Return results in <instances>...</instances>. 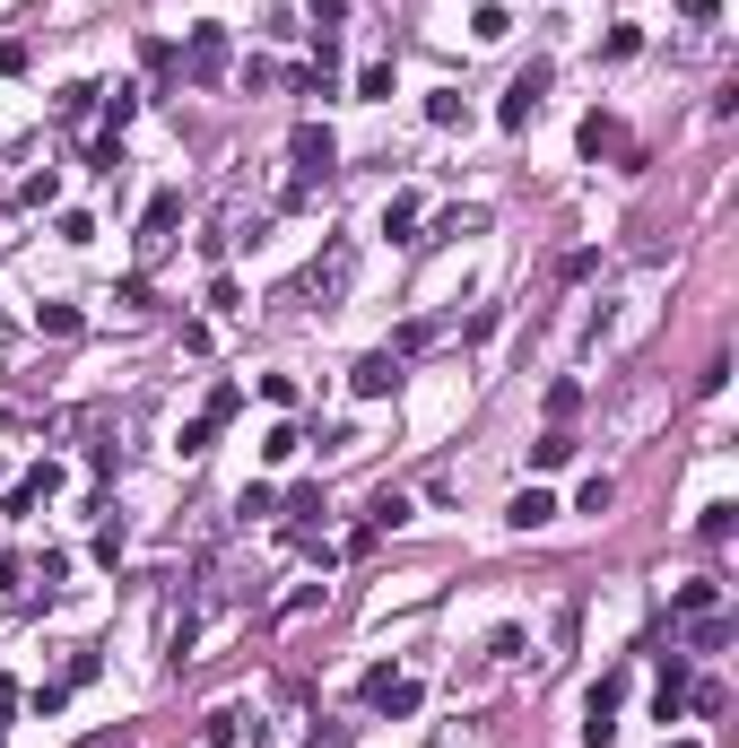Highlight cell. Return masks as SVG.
Listing matches in <instances>:
<instances>
[{"instance_id":"6da1fadb","label":"cell","mask_w":739,"mask_h":748,"mask_svg":"<svg viewBox=\"0 0 739 748\" xmlns=\"http://www.w3.org/2000/svg\"><path fill=\"white\" fill-rule=\"evenodd\" d=\"M617 705H626V670H601V679L583 688V748L617 740Z\"/></svg>"},{"instance_id":"7a4b0ae2","label":"cell","mask_w":739,"mask_h":748,"mask_svg":"<svg viewBox=\"0 0 739 748\" xmlns=\"http://www.w3.org/2000/svg\"><path fill=\"white\" fill-rule=\"evenodd\" d=\"M539 97H548V61L513 70V88L496 97V131H504V139H513V131H531V114H539Z\"/></svg>"},{"instance_id":"3957f363","label":"cell","mask_w":739,"mask_h":748,"mask_svg":"<svg viewBox=\"0 0 739 748\" xmlns=\"http://www.w3.org/2000/svg\"><path fill=\"white\" fill-rule=\"evenodd\" d=\"M287 157H296V183L314 192V183H322V174L340 166V139H331L322 123H296V131H287Z\"/></svg>"},{"instance_id":"277c9868","label":"cell","mask_w":739,"mask_h":748,"mask_svg":"<svg viewBox=\"0 0 739 748\" xmlns=\"http://www.w3.org/2000/svg\"><path fill=\"white\" fill-rule=\"evenodd\" d=\"M418 696H427V688H418L409 670H391V661H374V670H366V705H374V714L409 723V714H418Z\"/></svg>"},{"instance_id":"5b68a950","label":"cell","mask_w":739,"mask_h":748,"mask_svg":"<svg viewBox=\"0 0 739 748\" xmlns=\"http://www.w3.org/2000/svg\"><path fill=\"white\" fill-rule=\"evenodd\" d=\"M174 227H183V192H148V209H139V261H157V252L174 245Z\"/></svg>"},{"instance_id":"8992f818","label":"cell","mask_w":739,"mask_h":748,"mask_svg":"<svg viewBox=\"0 0 739 748\" xmlns=\"http://www.w3.org/2000/svg\"><path fill=\"white\" fill-rule=\"evenodd\" d=\"M174 61H183V79H201V88L227 79V26H192V44H183Z\"/></svg>"},{"instance_id":"52a82bcc","label":"cell","mask_w":739,"mask_h":748,"mask_svg":"<svg viewBox=\"0 0 739 748\" xmlns=\"http://www.w3.org/2000/svg\"><path fill=\"white\" fill-rule=\"evenodd\" d=\"M349 383H357V400H391V392H400V358H391V349H366V358L349 366Z\"/></svg>"},{"instance_id":"ba28073f","label":"cell","mask_w":739,"mask_h":748,"mask_svg":"<svg viewBox=\"0 0 739 748\" xmlns=\"http://www.w3.org/2000/svg\"><path fill=\"white\" fill-rule=\"evenodd\" d=\"M687 679H696V670H687V653H661V688H652V714H661V723H679V714H687Z\"/></svg>"},{"instance_id":"9c48e42d","label":"cell","mask_w":739,"mask_h":748,"mask_svg":"<svg viewBox=\"0 0 739 748\" xmlns=\"http://www.w3.org/2000/svg\"><path fill=\"white\" fill-rule=\"evenodd\" d=\"M349 270H357V252L331 245L322 261H314V270H305V296H340V287H349Z\"/></svg>"},{"instance_id":"30bf717a","label":"cell","mask_w":739,"mask_h":748,"mask_svg":"<svg viewBox=\"0 0 739 748\" xmlns=\"http://www.w3.org/2000/svg\"><path fill=\"white\" fill-rule=\"evenodd\" d=\"M418 218H427L418 192H391V201H383V236H391V245H418Z\"/></svg>"},{"instance_id":"8fae6325","label":"cell","mask_w":739,"mask_h":748,"mask_svg":"<svg viewBox=\"0 0 739 748\" xmlns=\"http://www.w3.org/2000/svg\"><path fill=\"white\" fill-rule=\"evenodd\" d=\"M705 610H723V583H714V575H696V583L670 592V619H705Z\"/></svg>"},{"instance_id":"7c38bea8","label":"cell","mask_w":739,"mask_h":748,"mask_svg":"<svg viewBox=\"0 0 739 748\" xmlns=\"http://www.w3.org/2000/svg\"><path fill=\"white\" fill-rule=\"evenodd\" d=\"M583 157H626V131H617V114H583Z\"/></svg>"},{"instance_id":"4fadbf2b","label":"cell","mask_w":739,"mask_h":748,"mask_svg":"<svg viewBox=\"0 0 739 748\" xmlns=\"http://www.w3.org/2000/svg\"><path fill=\"white\" fill-rule=\"evenodd\" d=\"M504 522H513V531H539V522H557V497H548V488H522V497L504 505Z\"/></svg>"},{"instance_id":"5bb4252c","label":"cell","mask_w":739,"mask_h":748,"mask_svg":"<svg viewBox=\"0 0 739 748\" xmlns=\"http://www.w3.org/2000/svg\"><path fill=\"white\" fill-rule=\"evenodd\" d=\"M723 644H731V610H705V619L687 626V661L696 653H723Z\"/></svg>"},{"instance_id":"9a60e30c","label":"cell","mask_w":739,"mask_h":748,"mask_svg":"<svg viewBox=\"0 0 739 748\" xmlns=\"http://www.w3.org/2000/svg\"><path fill=\"white\" fill-rule=\"evenodd\" d=\"M245 723H252L245 705H218V714L201 723V740H209V748H236V740H245Z\"/></svg>"},{"instance_id":"2e32d148","label":"cell","mask_w":739,"mask_h":748,"mask_svg":"<svg viewBox=\"0 0 739 748\" xmlns=\"http://www.w3.org/2000/svg\"><path fill=\"white\" fill-rule=\"evenodd\" d=\"M470 35H479V44H504V35H513V9H504V0H479V9H470Z\"/></svg>"},{"instance_id":"e0dca14e","label":"cell","mask_w":739,"mask_h":748,"mask_svg":"<svg viewBox=\"0 0 739 748\" xmlns=\"http://www.w3.org/2000/svg\"><path fill=\"white\" fill-rule=\"evenodd\" d=\"M409 522V497L400 488H374V505H366V531H400Z\"/></svg>"},{"instance_id":"ac0fdd59","label":"cell","mask_w":739,"mask_h":748,"mask_svg":"<svg viewBox=\"0 0 739 748\" xmlns=\"http://www.w3.org/2000/svg\"><path fill=\"white\" fill-rule=\"evenodd\" d=\"M79 322H88V314H79V305H61V296H53V305H35V331H53V340H79Z\"/></svg>"},{"instance_id":"d6986e66","label":"cell","mask_w":739,"mask_h":748,"mask_svg":"<svg viewBox=\"0 0 739 748\" xmlns=\"http://www.w3.org/2000/svg\"><path fill=\"white\" fill-rule=\"evenodd\" d=\"M566 462H575V435H566V427H548V435L531 444V471H566Z\"/></svg>"},{"instance_id":"ffe728a7","label":"cell","mask_w":739,"mask_h":748,"mask_svg":"<svg viewBox=\"0 0 739 748\" xmlns=\"http://www.w3.org/2000/svg\"><path fill=\"white\" fill-rule=\"evenodd\" d=\"M687 705L714 723V714H731V688H723V679H687Z\"/></svg>"},{"instance_id":"44dd1931","label":"cell","mask_w":739,"mask_h":748,"mask_svg":"<svg viewBox=\"0 0 739 748\" xmlns=\"http://www.w3.org/2000/svg\"><path fill=\"white\" fill-rule=\"evenodd\" d=\"M696 531H705V540H731V531H739V505H731V497H714L705 513H696Z\"/></svg>"},{"instance_id":"7402d4cb","label":"cell","mask_w":739,"mask_h":748,"mask_svg":"<svg viewBox=\"0 0 739 748\" xmlns=\"http://www.w3.org/2000/svg\"><path fill=\"white\" fill-rule=\"evenodd\" d=\"M96 105H105V131H123L139 114V88H96Z\"/></svg>"},{"instance_id":"603a6c76","label":"cell","mask_w":739,"mask_h":748,"mask_svg":"<svg viewBox=\"0 0 739 748\" xmlns=\"http://www.w3.org/2000/svg\"><path fill=\"white\" fill-rule=\"evenodd\" d=\"M53 114H61V123H79V114H96V79H70V88H61V105H53Z\"/></svg>"},{"instance_id":"cb8c5ba5","label":"cell","mask_w":739,"mask_h":748,"mask_svg":"<svg viewBox=\"0 0 739 748\" xmlns=\"http://www.w3.org/2000/svg\"><path fill=\"white\" fill-rule=\"evenodd\" d=\"M575 409H583V383H575V374H566V383H548V427H566Z\"/></svg>"},{"instance_id":"d4e9b609","label":"cell","mask_w":739,"mask_h":748,"mask_svg":"<svg viewBox=\"0 0 739 748\" xmlns=\"http://www.w3.org/2000/svg\"><path fill=\"white\" fill-rule=\"evenodd\" d=\"M296 453H305V435H296V427H287V418H278V427H270V435H261V462H296Z\"/></svg>"},{"instance_id":"484cf974","label":"cell","mask_w":739,"mask_h":748,"mask_svg":"<svg viewBox=\"0 0 739 748\" xmlns=\"http://www.w3.org/2000/svg\"><path fill=\"white\" fill-rule=\"evenodd\" d=\"M61 705H70V679H35L26 688V714H61Z\"/></svg>"},{"instance_id":"4316f807","label":"cell","mask_w":739,"mask_h":748,"mask_svg":"<svg viewBox=\"0 0 739 748\" xmlns=\"http://www.w3.org/2000/svg\"><path fill=\"white\" fill-rule=\"evenodd\" d=\"M357 97H366V105H391V61H366V70H357Z\"/></svg>"},{"instance_id":"83f0119b","label":"cell","mask_w":739,"mask_h":748,"mask_svg":"<svg viewBox=\"0 0 739 748\" xmlns=\"http://www.w3.org/2000/svg\"><path fill=\"white\" fill-rule=\"evenodd\" d=\"M88 166H96V174H123V131H105V139H88Z\"/></svg>"},{"instance_id":"f1b7e54d","label":"cell","mask_w":739,"mask_h":748,"mask_svg":"<svg viewBox=\"0 0 739 748\" xmlns=\"http://www.w3.org/2000/svg\"><path fill=\"white\" fill-rule=\"evenodd\" d=\"M209 444H218V418H192V427H183V435H174V453H192V462H201V453H209Z\"/></svg>"},{"instance_id":"f546056e","label":"cell","mask_w":739,"mask_h":748,"mask_svg":"<svg viewBox=\"0 0 739 748\" xmlns=\"http://www.w3.org/2000/svg\"><path fill=\"white\" fill-rule=\"evenodd\" d=\"M340 18H349V0H305V26L314 35H340Z\"/></svg>"},{"instance_id":"4dcf8cb0","label":"cell","mask_w":739,"mask_h":748,"mask_svg":"<svg viewBox=\"0 0 739 748\" xmlns=\"http://www.w3.org/2000/svg\"><path fill=\"white\" fill-rule=\"evenodd\" d=\"M427 123H435V131L462 123V88H435V97H427Z\"/></svg>"},{"instance_id":"1f68e13d","label":"cell","mask_w":739,"mask_h":748,"mask_svg":"<svg viewBox=\"0 0 739 748\" xmlns=\"http://www.w3.org/2000/svg\"><path fill=\"white\" fill-rule=\"evenodd\" d=\"M635 53H644V35H635V26H610V35H601V61H635Z\"/></svg>"},{"instance_id":"d6a6232c","label":"cell","mask_w":739,"mask_h":748,"mask_svg":"<svg viewBox=\"0 0 739 748\" xmlns=\"http://www.w3.org/2000/svg\"><path fill=\"white\" fill-rule=\"evenodd\" d=\"M610 505H617V488H610V479H583V497H575V513H592V522H601Z\"/></svg>"},{"instance_id":"836d02e7","label":"cell","mask_w":739,"mask_h":748,"mask_svg":"<svg viewBox=\"0 0 739 748\" xmlns=\"http://www.w3.org/2000/svg\"><path fill=\"white\" fill-rule=\"evenodd\" d=\"M139 61H148V70H157V79H174V70H183V61H174V44H166V35H148V44H139Z\"/></svg>"},{"instance_id":"e575fe53","label":"cell","mask_w":739,"mask_h":748,"mask_svg":"<svg viewBox=\"0 0 739 748\" xmlns=\"http://www.w3.org/2000/svg\"><path fill=\"white\" fill-rule=\"evenodd\" d=\"M53 192H61V174H53V166H44V174H26V183H18V201H26V209H44V201H53Z\"/></svg>"},{"instance_id":"d590c367","label":"cell","mask_w":739,"mask_h":748,"mask_svg":"<svg viewBox=\"0 0 739 748\" xmlns=\"http://www.w3.org/2000/svg\"><path fill=\"white\" fill-rule=\"evenodd\" d=\"M236 409H245V383H218V392H209V409H201V418H218V427H227V418H236Z\"/></svg>"},{"instance_id":"8d00e7d4","label":"cell","mask_w":739,"mask_h":748,"mask_svg":"<svg viewBox=\"0 0 739 748\" xmlns=\"http://www.w3.org/2000/svg\"><path fill=\"white\" fill-rule=\"evenodd\" d=\"M261 513H278V488H270V479H252V488H245V522H261Z\"/></svg>"},{"instance_id":"74e56055","label":"cell","mask_w":739,"mask_h":748,"mask_svg":"<svg viewBox=\"0 0 739 748\" xmlns=\"http://www.w3.org/2000/svg\"><path fill=\"white\" fill-rule=\"evenodd\" d=\"M61 245H96V218L88 209H61Z\"/></svg>"},{"instance_id":"f35d334b","label":"cell","mask_w":739,"mask_h":748,"mask_svg":"<svg viewBox=\"0 0 739 748\" xmlns=\"http://www.w3.org/2000/svg\"><path fill=\"white\" fill-rule=\"evenodd\" d=\"M261 400L270 409H296V374H261Z\"/></svg>"},{"instance_id":"ab89813d","label":"cell","mask_w":739,"mask_h":748,"mask_svg":"<svg viewBox=\"0 0 739 748\" xmlns=\"http://www.w3.org/2000/svg\"><path fill=\"white\" fill-rule=\"evenodd\" d=\"M88 471H96V479H114V471H123V444H105V435H96V444H88Z\"/></svg>"},{"instance_id":"60d3db41","label":"cell","mask_w":739,"mask_h":748,"mask_svg":"<svg viewBox=\"0 0 739 748\" xmlns=\"http://www.w3.org/2000/svg\"><path fill=\"white\" fill-rule=\"evenodd\" d=\"M488 661H522V626H496V635H488Z\"/></svg>"},{"instance_id":"b9f144b4","label":"cell","mask_w":739,"mask_h":748,"mask_svg":"<svg viewBox=\"0 0 739 748\" xmlns=\"http://www.w3.org/2000/svg\"><path fill=\"white\" fill-rule=\"evenodd\" d=\"M679 18H687V26H714V18H723V0H679Z\"/></svg>"},{"instance_id":"7bdbcfd3","label":"cell","mask_w":739,"mask_h":748,"mask_svg":"<svg viewBox=\"0 0 739 748\" xmlns=\"http://www.w3.org/2000/svg\"><path fill=\"white\" fill-rule=\"evenodd\" d=\"M18 70H26V44L9 35V44H0V79H18Z\"/></svg>"},{"instance_id":"ee69618b","label":"cell","mask_w":739,"mask_h":748,"mask_svg":"<svg viewBox=\"0 0 739 748\" xmlns=\"http://www.w3.org/2000/svg\"><path fill=\"white\" fill-rule=\"evenodd\" d=\"M18 705H26V688H18V679H0V714H18Z\"/></svg>"},{"instance_id":"f6af8a7d","label":"cell","mask_w":739,"mask_h":748,"mask_svg":"<svg viewBox=\"0 0 739 748\" xmlns=\"http://www.w3.org/2000/svg\"><path fill=\"white\" fill-rule=\"evenodd\" d=\"M0 740H9V714H0Z\"/></svg>"},{"instance_id":"bcb514c9","label":"cell","mask_w":739,"mask_h":748,"mask_svg":"<svg viewBox=\"0 0 739 748\" xmlns=\"http://www.w3.org/2000/svg\"><path fill=\"white\" fill-rule=\"evenodd\" d=\"M670 748H696V740H670Z\"/></svg>"}]
</instances>
